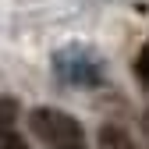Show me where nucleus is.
<instances>
[{
	"label": "nucleus",
	"instance_id": "f257e3e1",
	"mask_svg": "<svg viewBox=\"0 0 149 149\" xmlns=\"http://www.w3.org/2000/svg\"><path fill=\"white\" fill-rule=\"evenodd\" d=\"M29 124L36 139H39L46 149H85V132L82 124L74 121L64 110H53V107H36L29 114Z\"/></svg>",
	"mask_w": 149,
	"mask_h": 149
},
{
	"label": "nucleus",
	"instance_id": "f03ea898",
	"mask_svg": "<svg viewBox=\"0 0 149 149\" xmlns=\"http://www.w3.org/2000/svg\"><path fill=\"white\" fill-rule=\"evenodd\" d=\"M96 142H100V149H139L135 139L128 135L121 124H103L96 132Z\"/></svg>",
	"mask_w": 149,
	"mask_h": 149
},
{
	"label": "nucleus",
	"instance_id": "7ed1b4c3",
	"mask_svg": "<svg viewBox=\"0 0 149 149\" xmlns=\"http://www.w3.org/2000/svg\"><path fill=\"white\" fill-rule=\"evenodd\" d=\"M14 121H18V100L0 96V132H14Z\"/></svg>",
	"mask_w": 149,
	"mask_h": 149
},
{
	"label": "nucleus",
	"instance_id": "20e7f679",
	"mask_svg": "<svg viewBox=\"0 0 149 149\" xmlns=\"http://www.w3.org/2000/svg\"><path fill=\"white\" fill-rule=\"evenodd\" d=\"M0 149H29V142L18 139L14 132H0Z\"/></svg>",
	"mask_w": 149,
	"mask_h": 149
},
{
	"label": "nucleus",
	"instance_id": "39448f33",
	"mask_svg": "<svg viewBox=\"0 0 149 149\" xmlns=\"http://www.w3.org/2000/svg\"><path fill=\"white\" fill-rule=\"evenodd\" d=\"M139 74H142V82L149 85V43H146V50H142V57H139Z\"/></svg>",
	"mask_w": 149,
	"mask_h": 149
},
{
	"label": "nucleus",
	"instance_id": "423d86ee",
	"mask_svg": "<svg viewBox=\"0 0 149 149\" xmlns=\"http://www.w3.org/2000/svg\"><path fill=\"white\" fill-rule=\"evenodd\" d=\"M142 128H146V139H149V110H146V117H142Z\"/></svg>",
	"mask_w": 149,
	"mask_h": 149
}]
</instances>
